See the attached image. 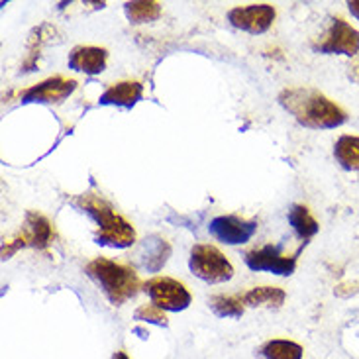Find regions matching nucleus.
Here are the masks:
<instances>
[{
	"label": "nucleus",
	"instance_id": "obj_15",
	"mask_svg": "<svg viewBox=\"0 0 359 359\" xmlns=\"http://www.w3.org/2000/svg\"><path fill=\"white\" fill-rule=\"evenodd\" d=\"M287 218H289V224H291V228L294 230V233H297L304 243L318 233V228H320V226L314 220V216L311 214V210H309L306 206H302V204H292Z\"/></svg>",
	"mask_w": 359,
	"mask_h": 359
},
{
	"label": "nucleus",
	"instance_id": "obj_2",
	"mask_svg": "<svg viewBox=\"0 0 359 359\" xmlns=\"http://www.w3.org/2000/svg\"><path fill=\"white\" fill-rule=\"evenodd\" d=\"M71 203L77 206L79 210L88 214L98 224V230L95 233V242L98 245H107L114 250H126L136 243V230L132 224L126 222L110 204L100 198L95 193L79 194Z\"/></svg>",
	"mask_w": 359,
	"mask_h": 359
},
{
	"label": "nucleus",
	"instance_id": "obj_18",
	"mask_svg": "<svg viewBox=\"0 0 359 359\" xmlns=\"http://www.w3.org/2000/svg\"><path fill=\"white\" fill-rule=\"evenodd\" d=\"M124 12L132 24H146V22H154L161 16V4L147 2V0H136V2H126Z\"/></svg>",
	"mask_w": 359,
	"mask_h": 359
},
{
	"label": "nucleus",
	"instance_id": "obj_14",
	"mask_svg": "<svg viewBox=\"0 0 359 359\" xmlns=\"http://www.w3.org/2000/svg\"><path fill=\"white\" fill-rule=\"evenodd\" d=\"M20 236L24 238L26 245L38 248V250H46L51 243L53 232H51V224H49L46 216H41L38 212H28Z\"/></svg>",
	"mask_w": 359,
	"mask_h": 359
},
{
	"label": "nucleus",
	"instance_id": "obj_10",
	"mask_svg": "<svg viewBox=\"0 0 359 359\" xmlns=\"http://www.w3.org/2000/svg\"><path fill=\"white\" fill-rule=\"evenodd\" d=\"M277 12L271 4H250V6H236L228 12V22L233 28L248 32V34H263L271 28Z\"/></svg>",
	"mask_w": 359,
	"mask_h": 359
},
{
	"label": "nucleus",
	"instance_id": "obj_25",
	"mask_svg": "<svg viewBox=\"0 0 359 359\" xmlns=\"http://www.w3.org/2000/svg\"><path fill=\"white\" fill-rule=\"evenodd\" d=\"M112 359H130V358H128L124 351H116V353L112 355Z\"/></svg>",
	"mask_w": 359,
	"mask_h": 359
},
{
	"label": "nucleus",
	"instance_id": "obj_13",
	"mask_svg": "<svg viewBox=\"0 0 359 359\" xmlns=\"http://www.w3.org/2000/svg\"><path fill=\"white\" fill-rule=\"evenodd\" d=\"M144 98V87L137 81H122L110 87L100 95L98 102L102 107L134 108Z\"/></svg>",
	"mask_w": 359,
	"mask_h": 359
},
{
	"label": "nucleus",
	"instance_id": "obj_5",
	"mask_svg": "<svg viewBox=\"0 0 359 359\" xmlns=\"http://www.w3.org/2000/svg\"><path fill=\"white\" fill-rule=\"evenodd\" d=\"M144 291L149 294L151 304L165 312H181L187 311L193 302L191 292L187 291L183 283L171 277H154L144 285Z\"/></svg>",
	"mask_w": 359,
	"mask_h": 359
},
{
	"label": "nucleus",
	"instance_id": "obj_19",
	"mask_svg": "<svg viewBox=\"0 0 359 359\" xmlns=\"http://www.w3.org/2000/svg\"><path fill=\"white\" fill-rule=\"evenodd\" d=\"M208 306L220 318H240L243 314L242 297H230V294H216L208 301Z\"/></svg>",
	"mask_w": 359,
	"mask_h": 359
},
{
	"label": "nucleus",
	"instance_id": "obj_8",
	"mask_svg": "<svg viewBox=\"0 0 359 359\" xmlns=\"http://www.w3.org/2000/svg\"><path fill=\"white\" fill-rule=\"evenodd\" d=\"M75 88H77V81L55 75V77L41 81L39 85L26 88L22 93V102L24 104H32V102L34 104H59L71 97Z\"/></svg>",
	"mask_w": 359,
	"mask_h": 359
},
{
	"label": "nucleus",
	"instance_id": "obj_17",
	"mask_svg": "<svg viewBox=\"0 0 359 359\" xmlns=\"http://www.w3.org/2000/svg\"><path fill=\"white\" fill-rule=\"evenodd\" d=\"M287 299V294L279 287H255L252 291L243 292L242 301L248 306H267V309H279Z\"/></svg>",
	"mask_w": 359,
	"mask_h": 359
},
{
	"label": "nucleus",
	"instance_id": "obj_20",
	"mask_svg": "<svg viewBox=\"0 0 359 359\" xmlns=\"http://www.w3.org/2000/svg\"><path fill=\"white\" fill-rule=\"evenodd\" d=\"M265 359H302V348L291 340H271L263 346Z\"/></svg>",
	"mask_w": 359,
	"mask_h": 359
},
{
	"label": "nucleus",
	"instance_id": "obj_6",
	"mask_svg": "<svg viewBox=\"0 0 359 359\" xmlns=\"http://www.w3.org/2000/svg\"><path fill=\"white\" fill-rule=\"evenodd\" d=\"M312 49L324 55H346L353 57L359 53V32L351 28L346 20H332L328 32L318 41L312 43Z\"/></svg>",
	"mask_w": 359,
	"mask_h": 359
},
{
	"label": "nucleus",
	"instance_id": "obj_11",
	"mask_svg": "<svg viewBox=\"0 0 359 359\" xmlns=\"http://www.w3.org/2000/svg\"><path fill=\"white\" fill-rule=\"evenodd\" d=\"M169 255H171L169 242L163 240L161 236H157V233H151V236H147L146 240L140 243V248H137L136 252V262L146 271L157 273L163 269Z\"/></svg>",
	"mask_w": 359,
	"mask_h": 359
},
{
	"label": "nucleus",
	"instance_id": "obj_22",
	"mask_svg": "<svg viewBox=\"0 0 359 359\" xmlns=\"http://www.w3.org/2000/svg\"><path fill=\"white\" fill-rule=\"evenodd\" d=\"M353 291L359 292V283H353V285H350V283H348V285H340L334 292H336L338 297H350V294H355Z\"/></svg>",
	"mask_w": 359,
	"mask_h": 359
},
{
	"label": "nucleus",
	"instance_id": "obj_23",
	"mask_svg": "<svg viewBox=\"0 0 359 359\" xmlns=\"http://www.w3.org/2000/svg\"><path fill=\"white\" fill-rule=\"evenodd\" d=\"M348 8H350L351 16L359 22V0H350L348 2Z\"/></svg>",
	"mask_w": 359,
	"mask_h": 359
},
{
	"label": "nucleus",
	"instance_id": "obj_21",
	"mask_svg": "<svg viewBox=\"0 0 359 359\" xmlns=\"http://www.w3.org/2000/svg\"><path fill=\"white\" fill-rule=\"evenodd\" d=\"M134 318L140 322H149V324H157V326H167L165 312L161 309H157L156 304H142L136 312H134Z\"/></svg>",
	"mask_w": 359,
	"mask_h": 359
},
{
	"label": "nucleus",
	"instance_id": "obj_3",
	"mask_svg": "<svg viewBox=\"0 0 359 359\" xmlns=\"http://www.w3.org/2000/svg\"><path fill=\"white\" fill-rule=\"evenodd\" d=\"M85 271L114 306H120L130 299H134L140 291V279L136 271L122 263L97 257L87 263Z\"/></svg>",
	"mask_w": 359,
	"mask_h": 359
},
{
	"label": "nucleus",
	"instance_id": "obj_16",
	"mask_svg": "<svg viewBox=\"0 0 359 359\" xmlns=\"http://www.w3.org/2000/svg\"><path fill=\"white\" fill-rule=\"evenodd\" d=\"M334 159L341 169L359 173V137L341 136L334 144Z\"/></svg>",
	"mask_w": 359,
	"mask_h": 359
},
{
	"label": "nucleus",
	"instance_id": "obj_24",
	"mask_svg": "<svg viewBox=\"0 0 359 359\" xmlns=\"http://www.w3.org/2000/svg\"><path fill=\"white\" fill-rule=\"evenodd\" d=\"M348 75H350V79L353 81V83H358V85H359V61H358V63H353V65H351L350 73H348Z\"/></svg>",
	"mask_w": 359,
	"mask_h": 359
},
{
	"label": "nucleus",
	"instance_id": "obj_1",
	"mask_svg": "<svg viewBox=\"0 0 359 359\" xmlns=\"http://www.w3.org/2000/svg\"><path fill=\"white\" fill-rule=\"evenodd\" d=\"M279 104L301 126L311 130H334L348 120V114L336 102L311 87L285 88L279 95Z\"/></svg>",
	"mask_w": 359,
	"mask_h": 359
},
{
	"label": "nucleus",
	"instance_id": "obj_7",
	"mask_svg": "<svg viewBox=\"0 0 359 359\" xmlns=\"http://www.w3.org/2000/svg\"><path fill=\"white\" fill-rule=\"evenodd\" d=\"M245 265L252 271H269L279 277H289L297 267V255H285L279 245H263L257 250H250L243 255Z\"/></svg>",
	"mask_w": 359,
	"mask_h": 359
},
{
	"label": "nucleus",
	"instance_id": "obj_9",
	"mask_svg": "<svg viewBox=\"0 0 359 359\" xmlns=\"http://www.w3.org/2000/svg\"><path fill=\"white\" fill-rule=\"evenodd\" d=\"M208 232L218 242L228 243V245H242V243L250 242L253 238V233L257 232V222L243 220V218L236 216V214L216 216L208 224Z\"/></svg>",
	"mask_w": 359,
	"mask_h": 359
},
{
	"label": "nucleus",
	"instance_id": "obj_12",
	"mask_svg": "<svg viewBox=\"0 0 359 359\" xmlns=\"http://www.w3.org/2000/svg\"><path fill=\"white\" fill-rule=\"evenodd\" d=\"M108 51L95 46H77L69 53V69L85 73V75H100L107 69Z\"/></svg>",
	"mask_w": 359,
	"mask_h": 359
},
{
	"label": "nucleus",
	"instance_id": "obj_4",
	"mask_svg": "<svg viewBox=\"0 0 359 359\" xmlns=\"http://www.w3.org/2000/svg\"><path fill=\"white\" fill-rule=\"evenodd\" d=\"M189 269L194 277L203 279L204 283H226L233 277L232 263L226 259L218 248L208 243H198L191 250Z\"/></svg>",
	"mask_w": 359,
	"mask_h": 359
}]
</instances>
